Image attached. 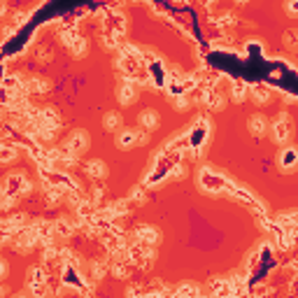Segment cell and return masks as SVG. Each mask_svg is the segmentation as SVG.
<instances>
[{"mask_svg":"<svg viewBox=\"0 0 298 298\" xmlns=\"http://www.w3.org/2000/svg\"><path fill=\"white\" fill-rule=\"evenodd\" d=\"M231 179L226 177V175H221V172L212 170V168H203L200 170V186L205 189V191L210 193H228V189H231Z\"/></svg>","mask_w":298,"mask_h":298,"instance_id":"cell-1","label":"cell"},{"mask_svg":"<svg viewBox=\"0 0 298 298\" xmlns=\"http://www.w3.org/2000/svg\"><path fill=\"white\" fill-rule=\"evenodd\" d=\"M126 256L131 266H140V268H147L154 261V245H145V242L135 240L133 245L126 247Z\"/></svg>","mask_w":298,"mask_h":298,"instance_id":"cell-2","label":"cell"},{"mask_svg":"<svg viewBox=\"0 0 298 298\" xmlns=\"http://www.w3.org/2000/svg\"><path fill=\"white\" fill-rule=\"evenodd\" d=\"M30 182L23 175H19V172H12V175H7L5 177V184H2V196H7V198H19V196H23V193L30 191Z\"/></svg>","mask_w":298,"mask_h":298,"instance_id":"cell-3","label":"cell"},{"mask_svg":"<svg viewBox=\"0 0 298 298\" xmlns=\"http://www.w3.org/2000/svg\"><path fill=\"white\" fill-rule=\"evenodd\" d=\"M207 140V124L203 119L196 124V126L191 128V133L186 135V149H191V156H198L200 147L205 145Z\"/></svg>","mask_w":298,"mask_h":298,"instance_id":"cell-4","label":"cell"},{"mask_svg":"<svg viewBox=\"0 0 298 298\" xmlns=\"http://www.w3.org/2000/svg\"><path fill=\"white\" fill-rule=\"evenodd\" d=\"M61 40H63V44H65V47H68V49H70L77 58H82V56L86 54V40L79 35L77 30H72V28L63 30V33H61Z\"/></svg>","mask_w":298,"mask_h":298,"instance_id":"cell-5","label":"cell"},{"mask_svg":"<svg viewBox=\"0 0 298 298\" xmlns=\"http://www.w3.org/2000/svg\"><path fill=\"white\" fill-rule=\"evenodd\" d=\"M291 131H294L291 119L287 114H280L275 119V124H273V140H275L277 145H284V142L291 138Z\"/></svg>","mask_w":298,"mask_h":298,"instance_id":"cell-6","label":"cell"},{"mask_svg":"<svg viewBox=\"0 0 298 298\" xmlns=\"http://www.w3.org/2000/svg\"><path fill=\"white\" fill-rule=\"evenodd\" d=\"M28 287L35 296H44L47 294V273H44V268L33 266L28 270Z\"/></svg>","mask_w":298,"mask_h":298,"instance_id":"cell-7","label":"cell"},{"mask_svg":"<svg viewBox=\"0 0 298 298\" xmlns=\"http://www.w3.org/2000/svg\"><path fill=\"white\" fill-rule=\"evenodd\" d=\"M147 133L149 131H133V128H128V131H121L119 138H117V145L121 149H131L135 145H142V142H147Z\"/></svg>","mask_w":298,"mask_h":298,"instance_id":"cell-8","label":"cell"},{"mask_svg":"<svg viewBox=\"0 0 298 298\" xmlns=\"http://www.w3.org/2000/svg\"><path fill=\"white\" fill-rule=\"evenodd\" d=\"M277 165L282 172H294L298 168V147H287L280 151L277 156Z\"/></svg>","mask_w":298,"mask_h":298,"instance_id":"cell-9","label":"cell"},{"mask_svg":"<svg viewBox=\"0 0 298 298\" xmlns=\"http://www.w3.org/2000/svg\"><path fill=\"white\" fill-rule=\"evenodd\" d=\"M63 147H68L72 151V154H84L86 147H89V135L84 133V131H75L72 135H68V140H65Z\"/></svg>","mask_w":298,"mask_h":298,"instance_id":"cell-10","label":"cell"},{"mask_svg":"<svg viewBox=\"0 0 298 298\" xmlns=\"http://www.w3.org/2000/svg\"><path fill=\"white\" fill-rule=\"evenodd\" d=\"M23 221H26V217H23V214H12L9 219L2 221V235H5V240H9V238H12V235H16L21 228H26V224H23Z\"/></svg>","mask_w":298,"mask_h":298,"instance_id":"cell-11","label":"cell"},{"mask_svg":"<svg viewBox=\"0 0 298 298\" xmlns=\"http://www.w3.org/2000/svg\"><path fill=\"white\" fill-rule=\"evenodd\" d=\"M133 240L145 242V245H156L161 240V233H158L154 226H138L133 233Z\"/></svg>","mask_w":298,"mask_h":298,"instance_id":"cell-12","label":"cell"},{"mask_svg":"<svg viewBox=\"0 0 298 298\" xmlns=\"http://www.w3.org/2000/svg\"><path fill=\"white\" fill-rule=\"evenodd\" d=\"M51 89V82L44 77H30L26 79V91L28 93H37V96H44V93H49Z\"/></svg>","mask_w":298,"mask_h":298,"instance_id":"cell-13","label":"cell"},{"mask_svg":"<svg viewBox=\"0 0 298 298\" xmlns=\"http://www.w3.org/2000/svg\"><path fill=\"white\" fill-rule=\"evenodd\" d=\"M249 131H252L254 138H263L266 131H268V121H266V117H263V114H254V117L249 119Z\"/></svg>","mask_w":298,"mask_h":298,"instance_id":"cell-14","label":"cell"},{"mask_svg":"<svg viewBox=\"0 0 298 298\" xmlns=\"http://www.w3.org/2000/svg\"><path fill=\"white\" fill-rule=\"evenodd\" d=\"M119 100L124 103V105H131V103H135V100H138V93H135V84H133V82H126V84H121V89H119Z\"/></svg>","mask_w":298,"mask_h":298,"instance_id":"cell-15","label":"cell"},{"mask_svg":"<svg viewBox=\"0 0 298 298\" xmlns=\"http://www.w3.org/2000/svg\"><path fill=\"white\" fill-rule=\"evenodd\" d=\"M140 124L145 131H156L158 126V114L154 112V110H145V112L140 114Z\"/></svg>","mask_w":298,"mask_h":298,"instance_id":"cell-16","label":"cell"},{"mask_svg":"<svg viewBox=\"0 0 298 298\" xmlns=\"http://www.w3.org/2000/svg\"><path fill=\"white\" fill-rule=\"evenodd\" d=\"M86 175H89V177H105V172H107V168H105V163H103V161H98V158H96V161H89V163H86Z\"/></svg>","mask_w":298,"mask_h":298,"instance_id":"cell-17","label":"cell"},{"mask_svg":"<svg viewBox=\"0 0 298 298\" xmlns=\"http://www.w3.org/2000/svg\"><path fill=\"white\" fill-rule=\"evenodd\" d=\"M72 231H75V224H70V221H65V219L54 221V235L56 238H68Z\"/></svg>","mask_w":298,"mask_h":298,"instance_id":"cell-18","label":"cell"},{"mask_svg":"<svg viewBox=\"0 0 298 298\" xmlns=\"http://www.w3.org/2000/svg\"><path fill=\"white\" fill-rule=\"evenodd\" d=\"M126 212H128V203H121L119 200V203H114L112 207H107L103 214H105L107 219H114V217H121V214H126Z\"/></svg>","mask_w":298,"mask_h":298,"instance_id":"cell-19","label":"cell"},{"mask_svg":"<svg viewBox=\"0 0 298 298\" xmlns=\"http://www.w3.org/2000/svg\"><path fill=\"white\" fill-rule=\"evenodd\" d=\"M212 289H214L217 296H228V294H233V291H231V282H228V280H219V277L212 280Z\"/></svg>","mask_w":298,"mask_h":298,"instance_id":"cell-20","label":"cell"},{"mask_svg":"<svg viewBox=\"0 0 298 298\" xmlns=\"http://www.w3.org/2000/svg\"><path fill=\"white\" fill-rule=\"evenodd\" d=\"M103 126H105L107 131H117V128L121 126V117L117 112H107L105 119H103Z\"/></svg>","mask_w":298,"mask_h":298,"instance_id":"cell-21","label":"cell"},{"mask_svg":"<svg viewBox=\"0 0 298 298\" xmlns=\"http://www.w3.org/2000/svg\"><path fill=\"white\" fill-rule=\"evenodd\" d=\"M16 154H19V149L12 147V145H2V149H0V161L2 163H9L12 158H16Z\"/></svg>","mask_w":298,"mask_h":298,"instance_id":"cell-22","label":"cell"},{"mask_svg":"<svg viewBox=\"0 0 298 298\" xmlns=\"http://www.w3.org/2000/svg\"><path fill=\"white\" fill-rule=\"evenodd\" d=\"M277 224L282 226H291V228H298V212H287V214H280Z\"/></svg>","mask_w":298,"mask_h":298,"instance_id":"cell-23","label":"cell"},{"mask_svg":"<svg viewBox=\"0 0 298 298\" xmlns=\"http://www.w3.org/2000/svg\"><path fill=\"white\" fill-rule=\"evenodd\" d=\"M247 91H249L247 84H240V82H235V84H233V100H235V103H242V100L247 98Z\"/></svg>","mask_w":298,"mask_h":298,"instance_id":"cell-24","label":"cell"},{"mask_svg":"<svg viewBox=\"0 0 298 298\" xmlns=\"http://www.w3.org/2000/svg\"><path fill=\"white\" fill-rule=\"evenodd\" d=\"M284 47L298 49V30H287V33H284Z\"/></svg>","mask_w":298,"mask_h":298,"instance_id":"cell-25","label":"cell"},{"mask_svg":"<svg viewBox=\"0 0 298 298\" xmlns=\"http://www.w3.org/2000/svg\"><path fill=\"white\" fill-rule=\"evenodd\" d=\"M105 273H107V263L105 261H93V266H91V277L93 280H100Z\"/></svg>","mask_w":298,"mask_h":298,"instance_id":"cell-26","label":"cell"},{"mask_svg":"<svg viewBox=\"0 0 298 298\" xmlns=\"http://www.w3.org/2000/svg\"><path fill=\"white\" fill-rule=\"evenodd\" d=\"M268 98H270V93H268L266 86H254V100L256 103H268Z\"/></svg>","mask_w":298,"mask_h":298,"instance_id":"cell-27","label":"cell"},{"mask_svg":"<svg viewBox=\"0 0 298 298\" xmlns=\"http://www.w3.org/2000/svg\"><path fill=\"white\" fill-rule=\"evenodd\" d=\"M193 294H198V287H193V284H184L177 289V296H193Z\"/></svg>","mask_w":298,"mask_h":298,"instance_id":"cell-28","label":"cell"},{"mask_svg":"<svg viewBox=\"0 0 298 298\" xmlns=\"http://www.w3.org/2000/svg\"><path fill=\"white\" fill-rule=\"evenodd\" d=\"M131 198H133L135 203H142V200H145V191H142V186H138V189H135Z\"/></svg>","mask_w":298,"mask_h":298,"instance_id":"cell-29","label":"cell"},{"mask_svg":"<svg viewBox=\"0 0 298 298\" xmlns=\"http://www.w3.org/2000/svg\"><path fill=\"white\" fill-rule=\"evenodd\" d=\"M217 23H219V26H224V23H226V26H228V23H233V14H221Z\"/></svg>","mask_w":298,"mask_h":298,"instance_id":"cell-30","label":"cell"},{"mask_svg":"<svg viewBox=\"0 0 298 298\" xmlns=\"http://www.w3.org/2000/svg\"><path fill=\"white\" fill-rule=\"evenodd\" d=\"M289 9H291V12H298V0H291V2H289Z\"/></svg>","mask_w":298,"mask_h":298,"instance_id":"cell-31","label":"cell"},{"mask_svg":"<svg viewBox=\"0 0 298 298\" xmlns=\"http://www.w3.org/2000/svg\"><path fill=\"white\" fill-rule=\"evenodd\" d=\"M238 2H247V0H238Z\"/></svg>","mask_w":298,"mask_h":298,"instance_id":"cell-32","label":"cell"},{"mask_svg":"<svg viewBox=\"0 0 298 298\" xmlns=\"http://www.w3.org/2000/svg\"><path fill=\"white\" fill-rule=\"evenodd\" d=\"M203 2H212V0H203Z\"/></svg>","mask_w":298,"mask_h":298,"instance_id":"cell-33","label":"cell"}]
</instances>
